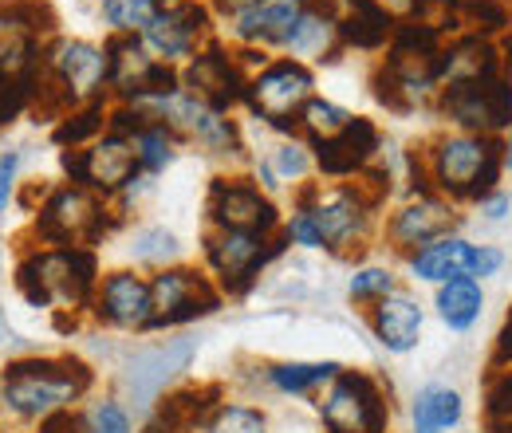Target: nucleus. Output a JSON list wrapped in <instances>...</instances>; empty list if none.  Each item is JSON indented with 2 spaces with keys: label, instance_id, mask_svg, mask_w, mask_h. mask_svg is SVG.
Segmentation results:
<instances>
[{
  "label": "nucleus",
  "instance_id": "f3484780",
  "mask_svg": "<svg viewBox=\"0 0 512 433\" xmlns=\"http://www.w3.org/2000/svg\"><path fill=\"white\" fill-rule=\"evenodd\" d=\"M95 319L115 327V331H150L154 327V296H150V280H142L138 272L119 268L107 272L99 280L95 292Z\"/></svg>",
  "mask_w": 512,
  "mask_h": 433
},
{
  "label": "nucleus",
  "instance_id": "2eb2a0df",
  "mask_svg": "<svg viewBox=\"0 0 512 433\" xmlns=\"http://www.w3.org/2000/svg\"><path fill=\"white\" fill-rule=\"evenodd\" d=\"M249 71L241 67L237 52L209 40L186 67H182V87L197 95L201 103H209L213 111L229 115L237 103H245V91H249Z\"/></svg>",
  "mask_w": 512,
  "mask_h": 433
},
{
  "label": "nucleus",
  "instance_id": "f257e3e1",
  "mask_svg": "<svg viewBox=\"0 0 512 433\" xmlns=\"http://www.w3.org/2000/svg\"><path fill=\"white\" fill-rule=\"evenodd\" d=\"M414 166V193H442L453 205L461 201H485L501 189L505 178V150L501 138L446 130L434 142H426L418 154H410Z\"/></svg>",
  "mask_w": 512,
  "mask_h": 433
},
{
  "label": "nucleus",
  "instance_id": "ddd939ff",
  "mask_svg": "<svg viewBox=\"0 0 512 433\" xmlns=\"http://www.w3.org/2000/svg\"><path fill=\"white\" fill-rule=\"evenodd\" d=\"M438 115L469 134H489L501 138L512 126V83L493 79V83H457L442 87L434 99Z\"/></svg>",
  "mask_w": 512,
  "mask_h": 433
},
{
  "label": "nucleus",
  "instance_id": "49530a36",
  "mask_svg": "<svg viewBox=\"0 0 512 433\" xmlns=\"http://www.w3.org/2000/svg\"><path fill=\"white\" fill-rule=\"evenodd\" d=\"M162 4H201V0H162Z\"/></svg>",
  "mask_w": 512,
  "mask_h": 433
},
{
  "label": "nucleus",
  "instance_id": "473e14b6",
  "mask_svg": "<svg viewBox=\"0 0 512 433\" xmlns=\"http://www.w3.org/2000/svg\"><path fill=\"white\" fill-rule=\"evenodd\" d=\"M347 292H351V304H359V308L371 311L379 300H386L390 292H398V276H394L390 268L367 264V268H355V276H351Z\"/></svg>",
  "mask_w": 512,
  "mask_h": 433
},
{
  "label": "nucleus",
  "instance_id": "6ab92c4d",
  "mask_svg": "<svg viewBox=\"0 0 512 433\" xmlns=\"http://www.w3.org/2000/svg\"><path fill=\"white\" fill-rule=\"evenodd\" d=\"M316 170L323 178H359L383 150V134L371 119H351L335 138L316 142Z\"/></svg>",
  "mask_w": 512,
  "mask_h": 433
},
{
  "label": "nucleus",
  "instance_id": "72a5a7b5",
  "mask_svg": "<svg viewBox=\"0 0 512 433\" xmlns=\"http://www.w3.org/2000/svg\"><path fill=\"white\" fill-rule=\"evenodd\" d=\"M205 433H272V430H268V418H264L256 406L221 402V406L209 414Z\"/></svg>",
  "mask_w": 512,
  "mask_h": 433
},
{
  "label": "nucleus",
  "instance_id": "79ce46f5",
  "mask_svg": "<svg viewBox=\"0 0 512 433\" xmlns=\"http://www.w3.org/2000/svg\"><path fill=\"white\" fill-rule=\"evenodd\" d=\"M493 367H512V308L505 315V327L497 335V355H493Z\"/></svg>",
  "mask_w": 512,
  "mask_h": 433
},
{
  "label": "nucleus",
  "instance_id": "c756f323",
  "mask_svg": "<svg viewBox=\"0 0 512 433\" xmlns=\"http://www.w3.org/2000/svg\"><path fill=\"white\" fill-rule=\"evenodd\" d=\"M351 119H355L351 111H343L339 103H331V99H320V95H316V99H312V103L300 111V134H304V138L316 146V142L335 138L343 126L351 123Z\"/></svg>",
  "mask_w": 512,
  "mask_h": 433
},
{
  "label": "nucleus",
  "instance_id": "f8f14e48",
  "mask_svg": "<svg viewBox=\"0 0 512 433\" xmlns=\"http://www.w3.org/2000/svg\"><path fill=\"white\" fill-rule=\"evenodd\" d=\"M150 296H154V327H182V323L213 315L225 304V296L213 284V276L186 268V264L158 268L150 276Z\"/></svg>",
  "mask_w": 512,
  "mask_h": 433
},
{
  "label": "nucleus",
  "instance_id": "2f4dec72",
  "mask_svg": "<svg viewBox=\"0 0 512 433\" xmlns=\"http://www.w3.org/2000/svg\"><path fill=\"white\" fill-rule=\"evenodd\" d=\"M316 170V154H308V146L304 142H284L276 154H272V162L264 166V178H268V186H276V182H304L308 174Z\"/></svg>",
  "mask_w": 512,
  "mask_h": 433
},
{
  "label": "nucleus",
  "instance_id": "de8ad7c7",
  "mask_svg": "<svg viewBox=\"0 0 512 433\" xmlns=\"http://www.w3.org/2000/svg\"><path fill=\"white\" fill-rule=\"evenodd\" d=\"M296 4H312V0H296Z\"/></svg>",
  "mask_w": 512,
  "mask_h": 433
},
{
  "label": "nucleus",
  "instance_id": "423d86ee",
  "mask_svg": "<svg viewBox=\"0 0 512 433\" xmlns=\"http://www.w3.org/2000/svg\"><path fill=\"white\" fill-rule=\"evenodd\" d=\"M288 248L284 229L276 237H260V233H237V229H205L201 237V256L205 268L213 276V284L221 288V296H245L260 280V272Z\"/></svg>",
  "mask_w": 512,
  "mask_h": 433
},
{
  "label": "nucleus",
  "instance_id": "20e7f679",
  "mask_svg": "<svg viewBox=\"0 0 512 433\" xmlns=\"http://www.w3.org/2000/svg\"><path fill=\"white\" fill-rule=\"evenodd\" d=\"M107 87V48L91 40H60L48 48V60L36 79V99L44 95V111L60 115L103 99Z\"/></svg>",
  "mask_w": 512,
  "mask_h": 433
},
{
  "label": "nucleus",
  "instance_id": "58836bf2",
  "mask_svg": "<svg viewBox=\"0 0 512 433\" xmlns=\"http://www.w3.org/2000/svg\"><path fill=\"white\" fill-rule=\"evenodd\" d=\"M505 268V252L493 245H477L473 248V264H469V276L473 280H489V276H497Z\"/></svg>",
  "mask_w": 512,
  "mask_h": 433
},
{
  "label": "nucleus",
  "instance_id": "37998d69",
  "mask_svg": "<svg viewBox=\"0 0 512 433\" xmlns=\"http://www.w3.org/2000/svg\"><path fill=\"white\" fill-rule=\"evenodd\" d=\"M477 209H481L489 221H501V217H505V213L512 209V201L505 197V193H501V189H497V193H489L485 201H477Z\"/></svg>",
  "mask_w": 512,
  "mask_h": 433
},
{
  "label": "nucleus",
  "instance_id": "09e8293b",
  "mask_svg": "<svg viewBox=\"0 0 512 433\" xmlns=\"http://www.w3.org/2000/svg\"><path fill=\"white\" fill-rule=\"evenodd\" d=\"M197 433H205V430H197Z\"/></svg>",
  "mask_w": 512,
  "mask_h": 433
},
{
  "label": "nucleus",
  "instance_id": "aec40b11",
  "mask_svg": "<svg viewBox=\"0 0 512 433\" xmlns=\"http://www.w3.org/2000/svg\"><path fill=\"white\" fill-rule=\"evenodd\" d=\"M422 323H426V315L418 308V300L406 296L402 288L371 308V331L390 355H410L422 339Z\"/></svg>",
  "mask_w": 512,
  "mask_h": 433
},
{
  "label": "nucleus",
  "instance_id": "c03bdc74",
  "mask_svg": "<svg viewBox=\"0 0 512 433\" xmlns=\"http://www.w3.org/2000/svg\"><path fill=\"white\" fill-rule=\"evenodd\" d=\"M256 4H264V0H209L213 16H237L245 8H256Z\"/></svg>",
  "mask_w": 512,
  "mask_h": 433
},
{
  "label": "nucleus",
  "instance_id": "4468645a",
  "mask_svg": "<svg viewBox=\"0 0 512 433\" xmlns=\"http://www.w3.org/2000/svg\"><path fill=\"white\" fill-rule=\"evenodd\" d=\"M213 40V8L209 4H162L150 28L142 32L146 52L166 67L186 63Z\"/></svg>",
  "mask_w": 512,
  "mask_h": 433
},
{
  "label": "nucleus",
  "instance_id": "39448f33",
  "mask_svg": "<svg viewBox=\"0 0 512 433\" xmlns=\"http://www.w3.org/2000/svg\"><path fill=\"white\" fill-rule=\"evenodd\" d=\"M119 225V213L107 209V197L91 193L87 186H56L44 193L36 209V237L52 248H95Z\"/></svg>",
  "mask_w": 512,
  "mask_h": 433
},
{
  "label": "nucleus",
  "instance_id": "dca6fc26",
  "mask_svg": "<svg viewBox=\"0 0 512 433\" xmlns=\"http://www.w3.org/2000/svg\"><path fill=\"white\" fill-rule=\"evenodd\" d=\"M457 205L442 193H410V201H402L390 221L383 225L386 245L402 256H414L418 248L434 245L449 233H457Z\"/></svg>",
  "mask_w": 512,
  "mask_h": 433
},
{
  "label": "nucleus",
  "instance_id": "a19ab883",
  "mask_svg": "<svg viewBox=\"0 0 512 433\" xmlns=\"http://www.w3.org/2000/svg\"><path fill=\"white\" fill-rule=\"evenodd\" d=\"M40 433H83V414H75V410L48 414V418L40 422Z\"/></svg>",
  "mask_w": 512,
  "mask_h": 433
},
{
  "label": "nucleus",
  "instance_id": "9d476101",
  "mask_svg": "<svg viewBox=\"0 0 512 433\" xmlns=\"http://www.w3.org/2000/svg\"><path fill=\"white\" fill-rule=\"evenodd\" d=\"M56 28L44 0H4L0 4V79H28L40 71V44Z\"/></svg>",
  "mask_w": 512,
  "mask_h": 433
},
{
  "label": "nucleus",
  "instance_id": "412c9836",
  "mask_svg": "<svg viewBox=\"0 0 512 433\" xmlns=\"http://www.w3.org/2000/svg\"><path fill=\"white\" fill-rule=\"evenodd\" d=\"M398 20L386 12L379 0H347L339 8V44L359 52H383L394 40Z\"/></svg>",
  "mask_w": 512,
  "mask_h": 433
},
{
  "label": "nucleus",
  "instance_id": "6e6552de",
  "mask_svg": "<svg viewBox=\"0 0 512 433\" xmlns=\"http://www.w3.org/2000/svg\"><path fill=\"white\" fill-rule=\"evenodd\" d=\"M323 433H390L386 386L367 371H339L320 398Z\"/></svg>",
  "mask_w": 512,
  "mask_h": 433
},
{
  "label": "nucleus",
  "instance_id": "c85d7f7f",
  "mask_svg": "<svg viewBox=\"0 0 512 433\" xmlns=\"http://www.w3.org/2000/svg\"><path fill=\"white\" fill-rule=\"evenodd\" d=\"M162 0H103V20L115 36H142L158 16Z\"/></svg>",
  "mask_w": 512,
  "mask_h": 433
},
{
  "label": "nucleus",
  "instance_id": "0eeeda50",
  "mask_svg": "<svg viewBox=\"0 0 512 433\" xmlns=\"http://www.w3.org/2000/svg\"><path fill=\"white\" fill-rule=\"evenodd\" d=\"M312 99H316V71L292 56L268 60L249 79L245 91V107L280 134H300V111Z\"/></svg>",
  "mask_w": 512,
  "mask_h": 433
},
{
  "label": "nucleus",
  "instance_id": "7c9ffc66",
  "mask_svg": "<svg viewBox=\"0 0 512 433\" xmlns=\"http://www.w3.org/2000/svg\"><path fill=\"white\" fill-rule=\"evenodd\" d=\"M485 426H489V433H512V367H493L489 371Z\"/></svg>",
  "mask_w": 512,
  "mask_h": 433
},
{
  "label": "nucleus",
  "instance_id": "1a4fd4ad",
  "mask_svg": "<svg viewBox=\"0 0 512 433\" xmlns=\"http://www.w3.org/2000/svg\"><path fill=\"white\" fill-rule=\"evenodd\" d=\"M60 166H64V174L75 186H87L91 193H99L107 201L119 197L142 174L138 158H134V142L115 134V130H107L103 138H95L83 150H64Z\"/></svg>",
  "mask_w": 512,
  "mask_h": 433
},
{
  "label": "nucleus",
  "instance_id": "cd10ccee",
  "mask_svg": "<svg viewBox=\"0 0 512 433\" xmlns=\"http://www.w3.org/2000/svg\"><path fill=\"white\" fill-rule=\"evenodd\" d=\"M461 28L501 40L512 32V0H461Z\"/></svg>",
  "mask_w": 512,
  "mask_h": 433
},
{
  "label": "nucleus",
  "instance_id": "a211bd4d",
  "mask_svg": "<svg viewBox=\"0 0 512 433\" xmlns=\"http://www.w3.org/2000/svg\"><path fill=\"white\" fill-rule=\"evenodd\" d=\"M505 79V60H501V44L481 36V32H457L442 44L438 56V83L457 87V83H493Z\"/></svg>",
  "mask_w": 512,
  "mask_h": 433
},
{
  "label": "nucleus",
  "instance_id": "f704fd0d",
  "mask_svg": "<svg viewBox=\"0 0 512 433\" xmlns=\"http://www.w3.org/2000/svg\"><path fill=\"white\" fill-rule=\"evenodd\" d=\"M130 256L142 264H154V268H170V260L178 256V241L166 229H138L130 241Z\"/></svg>",
  "mask_w": 512,
  "mask_h": 433
},
{
  "label": "nucleus",
  "instance_id": "9b49d317",
  "mask_svg": "<svg viewBox=\"0 0 512 433\" xmlns=\"http://www.w3.org/2000/svg\"><path fill=\"white\" fill-rule=\"evenodd\" d=\"M205 213L213 229H237L260 237H276L284 229L276 201L253 178H213L205 193Z\"/></svg>",
  "mask_w": 512,
  "mask_h": 433
},
{
  "label": "nucleus",
  "instance_id": "ea45409f",
  "mask_svg": "<svg viewBox=\"0 0 512 433\" xmlns=\"http://www.w3.org/2000/svg\"><path fill=\"white\" fill-rule=\"evenodd\" d=\"M16 170H20V154L8 150L0 158V213L8 209V197H12V186H16Z\"/></svg>",
  "mask_w": 512,
  "mask_h": 433
},
{
  "label": "nucleus",
  "instance_id": "a878e982",
  "mask_svg": "<svg viewBox=\"0 0 512 433\" xmlns=\"http://www.w3.org/2000/svg\"><path fill=\"white\" fill-rule=\"evenodd\" d=\"M107 123H111V111H107L103 99H95V103H87V107L67 111L64 119H60V126L52 130V138H56L64 150H83V146H91L95 138L107 134Z\"/></svg>",
  "mask_w": 512,
  "mask_h": 433
},
{
  "label": "nucleus",
  "instance_id": "7ed1b4c3",
  "mask_svg": "<svg viewBox=\"0 0 512 433\" xmlns=\"http://www.w3.org/2000/svg\"><path fill=\"white\" fill-rule=\"evenodd\" d=\"M99 256L95 248H32L16 264V292L32 308L87 311L99 292Z\"/></svg>",
  "mask_w": 512,
  "mask_h": 433
},
{
  "label": "nucleus",
  "instance_id": "b1692460",
  "mask_svg": "<svg viewBox=\"0 0 512 433\" xmlns=\"http://www.w3.org/2000/svg\"><path fill=\"white\" fill-rule=\"evenodd\" d=\"M465 414V402L453 386H422L410 410V430L414 433H449L457 430Z\"/></svg>",
  "mask_w": 512,
  "mask_h": 433
},
{
  "label": "nucleus",
  "instance_id": "bb28decb",
  "mask_svg": "<svg viewBox=\"0 0 512 433\" xmlns=\"http://www.w3.org/2000/svg\"><path fill=\"white\" fill-rule=\"evenodd\" d=\"M130 142H134L138 170H142L146 178H158V174L174 162V154H178V134L166 123H146Z\"/></svg>",
  "mask_w": 512,
  "mask_h": 433
},
{
  "label": "nucleus",
  "instance_id": "a18cd8bd",
  "mask_svg": "<svg viewBox=\"0 0 512 433\" xmlns=\"http://www.w3.org/2000/svg\"><path fill=\"white\" fill-rule=\"evenodd\" d=\"M501 150H505V170H512V126L501 134Z\"/></svg>",
  "mask_w": 512,
  "mask_h": 433
},
{
  "label": "nucleus",
  "instance_id": "f03ea898",
  "mask_svg": "<svg viewBox=\"0 0 512 433\" xmlns=\"http://www.w3.org/2000/svg\"><path fill=\"white\" fill-rule=\"evenodd\" d=\"M95 386V371L75 355H32L12 359L0 374V410L16 422H44L71 410Z\"/></svg>",
  "mask_w": 512,
  "mask_h": 433
},
{
  "label": "nucleus",
  "instance_id": "5701e85b",
  "mask_svg": "<svg viewBox=\"0 0 512 433\" xmlns=\"http://www.w3.org/2000/svg\"><path fill=\"white\" fill-rule=\"evenodd\" d=\"M434 308H438V319L449 331H469L485 311V288L473 276H453L446 284H438Z\"/></svg>",
  "mask_w": 512,
  "mask_h": 433
},
{
  "label": "nucleus",
  "instance_id": "c9c22d12",
  "mask_svg": "<svg viewBox=\"0 0 512 433\" xmlns=\"http://www.w3.org/2000/svg\"><path fill=\"white\" fill-rule=\"evenodd\" d=\"M83 433H134V422L115 398H99L83 410Z\"/></svg>",
  "mask_w": 512,
  "mask_h": 433
},
{
  "label": "nucleus",
  "instance_id": "4be33fe9",
  "mask_svg": "<svg viewBox=\"0 0 512 433\" xmlns=\"http://www.w3.org/2000/svg\"><path fill=\"white\" fill-rule=\"evenodd\" d=\"M473 248H477L473 241L449 233V237L434 241V245L418 248L414 256H406V264H410L414 280H422V284H446L453 276H469Z\"/></svg>",
  "mask_w": 512,
  "mask_h": 433
},
{
  "label": "nucleus",
  "instance_id": "393cba45",
  "mask_svg": "<svg viewBox=\"0 0 512 433\" xmlns=\"http://www.w3.org/2000/svg\"><path fill=\"white\" fill-rule=\"evenodd\" d=\"M343 371L339 363H272L268 371H264V382L272 386V390H280V394H312V390H320V386H331L335 382V374Z\"/></svg>",
  "mask_w": 512,
  "mask_h": 433
},
{
  "label": "nucleus",
  "instance_id": "e433bc0d",
  "mask_svg": "<svg viewBox=\"0 0 512 433\" xmlns=\"http://www.w3.org/2000/svg\"><path fill=\"white\" fill-rule=\"evenodd\" d=\"M36 79H40V71L28 79H0V126L20 119L36 103Z\"/></svg>",
  "mask_w": 512,
  "mask_h": 433
},
{
  "label": "nucleus",
  "instance_id": "4c0bfd02",
  "mask_svg": "<svg viewBox=\"0 0 512 433\" xmlns=\"http://www.w3.org/2000/svg\"><path fill=\"white\" fill-rule=\"evenodd\" d=\"M284 237L288 245H300V248H323V233L316 225V213L308 205H292L288 221H284Z\"/></svg>",
  "mask_w": 512,
  "mask_h": 433
}]
</instances>
